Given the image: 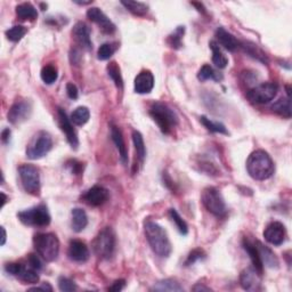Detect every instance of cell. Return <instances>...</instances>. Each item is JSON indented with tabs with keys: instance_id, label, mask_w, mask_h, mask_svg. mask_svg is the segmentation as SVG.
<instances>
[{
	"instance_id": "obj_1",
	"label": "cell",
	"mask_w": 292,
	"mask_h": 292,
	"mask_svg": "<svg viewBox=\"0 0 292 292\" xmlns=\"http://www.w3.org/2000/svg\"><path fill=\"white\" fill-rule=\"evenodd\" d=\"M144 232L154 254L162 258H168L173 251V247L166 229L155 221L146 220L144 223Z\"/></svg>"
},
{
	"instance_id": "obj_2",
	"label": "cell",
	"mask_w": 292,
	"mask_h": 292,
	"mask_svg": "<svg viewBox=\"0 0 292 292\" xmlns=\"http://www.w3.org/2000/svg\"><path fill=\"white\" fill-rule=\"evenodd\" d=\"M247 170L250 177L256 181H266L273 176L275 167L273 160L267 152L257 150L249 155Z\"/></svg>"
},
{
	"instance_id": "obj_3",
	"label": "cell",
	"mask_w": 292,
	"mask_h": 292,
	"mask_svg": "<svg viewBox=\"0 0 292 292\" xmlns=\"http://www.w3.org/2000/svg\"><path fill=\"white\" fill-rule=\"evenodd\" d=\"M33 245L38 255L48 263L56 260L60 254V241L53 233H38L33 237Z\"/></svg>"
},
{
	"instance_id": "obj_4",
	"label": "cell",
	"mask_w": 292,
	"mask_h": 292,
	"mask_svg": "<svg viewBox=\"0 0 292 292\" xmlns=\"http://www.w3.org/2000/svg\"><path fill=\"white\" fill-rule=\"evenodd\" d=\"M150 115L165 135H168L178 124V116L173 108L161 102H155L151 105Z\"/></svg>"
},
{
	"instance_id": "obj_5",
	"label": "cell",
	"mask_w": 292,
	"mask_h": 292,
	"mask_svg": "<svg viewBox=\"0 0 292 292\" xmlns=\"http://www.w3.org/2000/svg\"><path fill=\"white\" fill-rule=\"evenodd\" d=\"M93 250L100 259H110L115 251V234L111 227L102 229L93 241Z\"/></svg>"
},
{
	"instance_id": "obj_6",
	"label": "cell",
	"mask_w": 292,
	"mask_h": 292,
	"mask_svg": "<svg viewBox=\"0 0 292 292\" xmlns=\"http://www.w3.org/2000/svg\"><path fill=\"white\" fill-rule=\"evenodd\" d=\"M53 147V139L48 132L39 131L33 136L26 146V157L31 160H38L45 157Z\"/></svg>"
},
{
	"instance_id": "obj_7",
	"label": "cell",
	"mask_w": 292,
	"mask_h": 292,
	"mask_svg": "<svg viewBox=\"0 0 292 292\" xmlns=\"http://www.w3.org/2000/svg\"><path fill=\"white\" fill-rule=\"evenodd\" d=\"M17 217L21 220V223L26 225V226L45 227L50 224V215L47 207L44 204L18 212Z\"/></svg>"
},
{
	"instance_id": "obj_8",
	"label": "cell",
	"mask_w": 292,
	"mask_h": 292,
	"mask_svg": "<svg viewBox=\"0 0 292 292\" xmlns=\"http://www.w3.org/2000/svg\"><path fill=\"white\" fill-rule=\"evenodd\" d=\"M202 203L210 213L216 217H224L227 212L226 203L219 191L215 188H207L203 190L201 196Z\"/></svg>"
},
{
	"instance_id": "obj_9",
	"label": "cell",
	"mask_w": 292,
	"mask_h": 292,
	"mask_svg": "<svg viewBox=\"0 0 292 292\" xmlns=\"http://www.w3.org/2000/svg\"><path fill=\"white\" fill-rule=\"evenodd\" d=\"M18 174L21 177L23 189L31 195H39L41 190L40 173L36 166L22 165L18 168Z\"/></svg>"
},
{
	"instance_id": "obj_10",
	"label": "cell",
	"mask_w": 292,
	"mask_h": 292,
	"mask_svg": "<svg viewBox=\"0 0 292 292\" xmlns=\"http://www.w3.org/2000/svg\"><path fill=\"white\" fill-rule=\"evenodd\" d=\"M279 87L274 83H264L257 85L247 93L249 100L256 104H267L275 98Z\"/></svg>"
},
{
	"instance_id": "obj_11",
	"label": "cell",
	"mask_w": 292,
	"mask_h": 292,
	"mask_svg": "<svg viewBox=\"0 0 292 292\" xmlns=\"http://www.w3.org/2000/svg\"><path fill=\"white\" fill-rule=\"evenodd\" d=\"M31 113H32V105L30 100H16L9 108L7 118L10 123L18 124L28 120Z\"/></svg>"
},
{
	"instance_id": "obj_12",
	"label": "cell",
	"mask_w": 292,
	"mask_h": 292,
	"mask_svg": "<svg viewBox=\"0 0 292 292\" xmlns=\"http://www.w3.org/2000/svg\"><path fill=\"white\" fill-rule=\"evenodd\" d=\"M262 275L255 267H248L240 275V284L247 291H258L262 286Z\"/></svg>"
},
{
	"instance_id": "obj_13",
	"label": "cell",
	"mask_w": 292,
	"mask_h": 292,
	"mask_svg": "<svg viewBox=\"0 0 292 292\" xmlns=\"http://www.w3.org/2000/svg\"><path fill=\"white\" fill-rule=\"evenodd\" d=\"M58 113V124H60L61 130L64 132L66 136V139L70 145H71L72 149H78L79 146V139H78V135L75 128H73V124L71 119L68 118V115L64 112V110L62 108H58L57 111Z\"/></svg>"
},
{
	"instance_id": "obj_14",
	"label": "cell",
	"mask_w": 292,
	"mask_h": 292,
	"mask_svg": "<svg viewBox=\"0 0 292 292\" xmlns=\"http://www.w3.org/2000/svg\"><path fill=\"white\" fill-rule=\"evenodd\" d=\"M87 17L91 19L92 22L96 23L104 33L112 34L115 32L114 23L104 14L103 10L97 8V7H93V8H89L87 10Z\"/></svg>"
},
{
	"instance_id": "obj_15",
	"label": "cell",
	"mask_w": 292,
	"mask_h": 292,
	"mask_svg": "<svg viewBox=\"0 0 292 292\" xmlns=\"http://www.w3.org/2000/svg\"><path fill=\"white\" fill-rule=\"evenodd\" d=\"M264 237L268 243L273 245H281L287 237L286 227L280 221H273L268 224L264 231Z\"/></svg>"
},
{
	"instance_id": "obj_16",
	"label": "cell",
	"mask_w": 292,
	"mask_h": 292,
	"mask_svg": "<svg viewBox=\"0 0 292 292\" xmlns=\"http://www.w3.org/2000/svg\"><path fill=\"white\" fill-rule=\"evenodd\" d=\"M69 258L76 263H85L89 259V249L83 241L72 240L68 249Z\"/></svg>"
},
{
	"instance_id": "obj_17",
	"label": "cell",
	"mask_w": 292,
	"mask_h": 292,
	"mask_svg": "<svg viewBox=\"0 0 292 292\" xmlns=\"http://www.w3.org/2000/svg\"><path fill=\"white\" fill-rule=\"evenodd\" d=\"M108 196H110V194H108V191L106 189L102 188V186H94V188L88 190L85 193L84 200L89 205L99 207V205L104 204L108 200Z\"/></svg>"
},
{
	"instance_id": "obj_18",
	"label": "cell",
	"mask_w": 292,
	"mask_h": 292,
	"mask_svg": "<svg viewBox=\"0 0 292 292\" xmlns=\"http://www.w3.org/2000/svg\"><path fill=\"white\" fill-rule=\"evenodd\" d=\"M72 36L78 44H79V46H81L84 49L91 50L93 48V42L91 40V30H89L88 25L86 23L78 22L73 26Z\"/></svg>"
},
{
	"instance_id": "obj_19",
	"label": "cell",
	"mask_w": 292,
	"mask_h": 292,
	"mask_svg": "<svg viewBox=\"0 0 292 292\" xmlns=\"http://www.w3.org/2000/svg\"><path fill=\"white\" fill-rule=\"evenodd\" d=\"M154 87V77L151 71L144 70L135 78L134 88L137 94H149Z\"/></svg>"
},
{
	"instance_id": "obj_20",
	"label": "cell",
	"mask_w": 292,
	"mask_h": 292,
	"mask_svg": "<svg viewBox=\"0 0 292 292\" xmlns=\"http://www.w3.org/2000/svg\"><path fill=\"white\" fill-rule=\"evenodd\" d=\"M255 245L264 266H266L268 268H279L280 263H279L278 257L275 256L274 252L272 251L270 248L266 247V245H264L260 241H256Z\"/></svg>"
},
{
	"instance_id": "obj_21",
	"label": "cell",
	"mask_w": 292,
	"mask_h": 292,
	"mask_svg": "<svg viewBox=\"0 0 292 292\" xmlns=\"http://www.w3.org/2000/svg\"><path fill=\"white\" fill-rule=\"evenodd\" d=\"M111 137H112V141H113V143L115 144L116 149H118L119 151L120 159H121L123 165H126V163L128 162L127 146L126 144H124V139H123L121 130H120L119 127L114 126V124H111Z\"/></svg>"
},
{
	"instance_id": "obj_22",
	"label": "cell",
	"mask_w": 292,
	"mask_h": 292,
	"mask_svg": "<svg viewBox=\"0 0 292 292\" xmlns=\"http://www.w3.org/2000/svg\"><path fill=\"white\" fill-rule=\"evenodd\" d=\"M216 38L218 42L229 52H234L237 47H240V42L237 41V39L224 28H218L216 30Z\"/></svg>"
},
{
	"instance_id": "obj_23",
	"label": "cell",
	"mask_w": 292,
	"mask_h": 292,
	"mask_svg": "<svg viewBox=\"0 0 292 292\" xmlns=\"http://www.w3.org/2000/svg\"><path fill=\"white\" fill-rule=\"evenodd\" d=\"M72 215V228L77 233L83 232L88 225V217L85 210L75 208L71 212Z\"/></svg>"
},
{
	"instance_id": "obj_24",
	"label": "cell",
	"mask_w": 292,
	"mask_h": 292,
	"mask_svg": "<svg viewBox=\"0 0 292 292\" xmlns=\"http://www.w3.org/2000/svg\"><path fill=\"white\" fill-rule=\"evenodd\" d=\"M243 248L244 250L248 252L249 257H250L252 265H254V267L256 268L257 271L259 272L260 274H263V271H264V265L262 263V260H260V257L258 251H257V248L255 243H252L249 241L248 239H244L243 240Z\"/></svg>"
},
{
	"instance_id": "obj_25",
	"label": "cell",
	"mask_w": 292,
	"mask_h": 292,
	"mask_svg": "<svg viewBox=\"0 0 292 292\" xmlns=\"http://www.w3.org/2000/svg\"><path fill=\"white\" fill-rule=\"evenodd\" d=\"M16 15L19 19L23 21H33L38 17V11L32 3L30 2H23L16 6Z\"/></svg>"
},
{
	"instance_id": "obj_26",
	"label": "cell",
	"mask_w": 292,
	"mask_h": 292,
	"mask_svg": "<svg viewBox=\"0 0 292 292\" xmlns=\"http://www.w3.org/2000/svg\"><path fill=\"white\" fill-rule=\"evenodd\" d=\"M241 47H242V49L248 54L249 56L254 57L255 60L262 62V63H264V64L268 63V58L266 56V54H265L257 45L252 44V42H249V41H247V42L244 41V42H242V44H241Z\"/></svg>"
},
{
	"instance_id": "obj_27",
	"label": "cell",
	"mask_w": 292,
	"mask_h": 292,
	"mask_svg": "<svg viewBox=\"0 0 292 292\" xmlns=\"http://www.w3.org/2000/svg\"><path fill=\"white\" fill-rule=\"evenodd\" d=\"M210 49L212 52V62L218 69H225L228 64L227 57L224 55V53L221 52L219 45L216 41H210Z\"/></svg>"
},
{
	"instance_id": "obj_28",
	"label": "cell",
	"mask_w": 292,
	"mask_h": 292,
	"mask_svg": "<svg viewBox=\"0 0 292 292\" xmlns=\"http://www.w3.org/2000/svg\"><path fill=\"white\" fill-rule=\"evenodd\" d=\"M152 290L161 291V292L163 291L181 292V291H184V288L173 279H166V280H162V281H159L158 283H155L154 287L152 288Z\"/></svg>"
},
{
	"instance_id": "obj_29",
	"label": "cell",
	"mask_w": 292,
	"mask_h": 292,
	"mask_svg": "<svg viewBox=\"0 0 292 292\" xmlns=\"http://www.w3.org/2000/svg\"><path fill=\"white\" fill-rule=\"evenodd\" d=\"M132 142H134V146H135L136 154H137L138 160L139 162H141V165H143L146 158V146H145V143H144V138L141 132L137 130L132 132Z\"/></svg>"
},
{
	"instance_id": "obj_30",
	"label": "cell",
	"mask_w": 292,
	"mask_h": 292,
	"mask_svg": "<svg viewBox=\"0 0 292 292\" xmlns=\"http://www.w3.org/2000/svg\"><path fill=\"white\" fill-rule=\"evenodd\" d=\"M272 111L278 113L279 115L283 116V118L290 119L291 118V103H290V97L287 98H281L272 105Z\"/></svg>"
},
{
	"instance_id": "obj_31",
	"label": "cell",
	"mask_w": 292,
	"mask_h": 292,
	"mask_svg": "<svg viewBox=\"0 0 292 292\" xmlns=\"http://www.w3.org/2000/svg\"><path fill=\"white\" fill-rule=\"evenodd\" d=\"M16 278L29 284H37L39 282V275L37 271L31 268L30 266L26 267L24 265H21V268H19Z\"/></svg>"
},
{
	"instance_id": "obj_32",
	"label": "cell",
	"mask_w": 292,
	"mask_h": 292,
	"mask_svg": "<svg viewBox=\"0 0 292 292\" xmlns=\"http://www.w3.org/2000/svg\"><path fill=\"white\" fill-rule=\"evenodd\" d=\"M121 5L124 6V8L127 10H129L134 15H137V16H144L149 11V6L144 2L132 1V0H122Z\"/></svg>"
},
{
	"instance_id": "obj_33",
	"label": "cell",
	"mask_w": 292,
	"mask_h": 292,
	"mask_svg": "<svg viewBox=\"0 0 292 292\" xmlns=\"http://www.w3.org/2000/svg\"><path fill=\"white\" fill-rule=\"evenodd\" d=\"M89 118H91V112L86 106L77 107L71 114V121L76 126H84L89 121Z\"/></svg>"
},
{
	"instance_id": "obj_34",
	"label": "cell",
	"mask_w": 292,
	"mask_h": 292,
	"mask_svg": "<svg viewBox=\"0 0 292 292\" xmlns=\"http://www.w3.org/2000/svg\"><path fill=\"white\" fill-rule=\"evenodd\" d=\"M201 123L207 128L209 131L211 132H217V134H223V135H228V130L225 127V124L218 121H213V120L208 119L207 116L202 115L200 118Z\"/></svg>"
},
{
	"instance_id": "obj_35",
	"label": "cell",
	"mask_w": 292,
	"mask_h": 292,
	"mask_svg": "<svg viewBox=\"0 0 292 292\" xmlns=\"http://www.w3.org/2000/svg\"><path fill=\"white\" fill-rule=\"evenodd\" d=\"M197 79L201 81H205V80H215V81H219L223 79V76L217 73L215 70H213L211 66L205 64L202 66L200 69V71L197 73Z\"/></svg>"
},
{
	"instance_id": "obj_36",
	"label": "cell",
	"mask_w": 292,
	"mask_h": 292,
	"mask_svg": "<svg viewBox=\"0 0 292 292\" xmlns=\"http://www.w3.org/2000/svg\"><path fill=\"white\" fill-rule=\"evenodd\" d=\"M107 75L111 78L116 87L119 89L123 88V79L121 76V71H120V68L115 62H112V63L107 65Z\"/></svg>"
},
{
	"instance_id": "obj_37",
	"label": "cell",
	"mask_w": 292,
	"mask_h": 292,
	"mask_svg": "<svg viewBox=\"0 0 292 292\" xmlns=\"http://www.w3.org/2000/svg\"><path fill=\"white\" fill-rule=\"evenodd\" d=\"M118 49V44L115 42H106V44H103L98 48V52H97V57L100 61H106L110 58Z\"/></svg>"
},
{
	"instance_id": "obj_38",
	"label": "cell",
	"mask_w": 292,
	"mask_h": 292,
	"mask_svg": "<svg viewBox=\"0 0 292 292\" xmlns=\"http://www.w3.org/2000/svg\"><path fill=\"white\" fill-rule=\"evenodd\" d=\"M169 216L171 218V220L174 221L175 225H176L177 229L181 233L182 235H186L189 233V226L186 224V221L183 219L181 215L176 211V209H170L169 210Z\"/></svg>"
},
{
	"instance_id": "obj_39",
	"label": "cell",
	"mask_w": 292,
	"mask_h": 292,
	"mask_svg": "<svg viewBox=\"0 0 292 292\" xmlns=\"http://www.w3.org/2000/svg\"><path fill=\"white\" fill-rule=\"evenodd\" d=\"M40 77H41V80L44 81L45 84L52 85L57 80V77H58L57 70L55 66L53 65H46L41 70Z\"/></svg>"
},
{
	"instance_id": "obj_40",
	"label": "cell",
	"mask_w": 292,
	"mask_h": 292,
	"mask_svg": "<svg viewBox=\"0 0 292 292\" xmlns=\"http://www.w3.org/2000/svg\"><path fill=\"white\" fill-rule=\"evenodd\" d=\"M28 32V29L23 25H15L13 28L6 31V37L8 40L13 42H17L25 36V33Z\"/></svg>"
},
{
	"instance_id": "obj_41",
	"label": "cell",
	"mask_w": 292,
	"mask_h": 292,
	"mask_svg": "<svg viewBox=\"0 0 292 292\" xmlns=\"http://www.w3.org/2000/svg\"><path fill=\"white\" fill-rule=\"evenodd\" d=\"M185 33L184 26H178V28L174 31L173 33L168 37V44L171 48L178 49L182 47V39Z\"/></svg>"
},
{
	"instance_id": "obj_42",
	"label": "cell",
	"mask_w": 292,
	"mask_h": 292,
	"mask_svg": "<svg viewBox=\"0 0 292 292\" xmlns=\"http://www.w3.org/2000/svg\"><path fill=\"white\" fill-rule=\"evenodd\" d=\"M58 288H60L61 291L63 292H72L77 290L76 283L68 278H64V276H61L58 279Z\"/></svg>"
},
{
	"instance_id": "obj_43",
	"label": "cell",
	"mask_w": 292,
	"mask_h": 292,
	"mask_svg": "<svg viewBox=\"0 0 292 292\" xmlns=\"http://www.w3.org/2000/svg\"><path fill=\"white\" fill-rule=\"evenodd\" d=\"M204 256L205 255H204L203 250H201V249H195V250H193L189 255L188 259H186V262H185V266H191V265L195 264L197 260L204 258Z\"/></svg>"
},
{
	"instance_id": "obj_44",
	"label": "cell",
	"mask_w": 292,
	"mask_h": 292,
	"mask_svg": "<svg viewBox=\"0 0 292 292\" xmlns=\"http://www.w3.org/2000/svg\"><path fill=\"white\" fill-rule=\"evenodd\" d=\"M28 264L31 268H33V270L36 271H40L42 270V263L40 258L37 255H33L31 254L28 256Z\"/></svg>"
},
{
	"instance_id": "obj_45",
	"label": "cell",
	"mask_w": 292,
	"mask_h": 292,
	"mask_svg": "<svg viewBox=\"0 0 292 292\" xmlns=\"http://www.w3.org/2000/svg\"><path fill=\"white\" fill-rule=\"evenodd\" d=\"M66 165H68V167H69L70 169H71V173H72V174H75V175L80 174L81 171H83V169H84L83 163H81V162H78V161H76V160L69 161L68 163H66Z\"/></svg>"
},
{
	"instance_id": "obj_46",
	"label": "cell",
	"mask_w": 292,
	"mask_h": 292,
	"mask_svg": "<svg viewBox=\"0 0 292 292\" xmlns=\"http://www.w3.org/2000/svg\"><path fill=\"white\" fill-rule=\"evenodd\" d=\"M66 94L71 99H77L78 96H79V92H78V88L75 84H68L66 85Z\"/></svg>"
},
{
	"instance_id": "obj_47",
	"label": "cell",
	"mask_w": 292,
	"mask_h": 292,
	"mask_svg": "<svg viewBox=\"0 0 292 292\" xmlns=\"http://www.w3.org/2000/svg\"><path fill=\"white\" fill-rule=\"evenodd\" d=\"M124 287H126V281H124V280H116V281L108 288V291L118 292L123 290Z\"/></svg>"
},
{
	"instance_id": "obj_48",
	"label": "cell",
	"mask_w": 292,
	"mask_h": 292,
	"mask_svg": "<svg viewBox=\"0 0 292 292\" xmlns=\"http://www.w3.org/2000/svg\"><path fill=\"white\" fill-rule=\"evenodd\" d=\"M10 135H11V131L9 128H6V129H3L1 132V141L3 144H8L10 141Z\"/></svg>"
},
{
	"instance_id": "obj_49",
	"label": "cell",
	"mask_w": 292,
	"mask_h": 292,
	"mask_svg": "<svg viewBox=\"0 0 292 292\" xmlns=\"http://www.w3.org/2000/svg\"><path fill=\"white\" fill-rule=\"evenodd\" d=\"M30 291H53V287L49 283H44L41 287L31 288Z\"/></svg>"
},
{
	"instance_id": "obj_50",
	"label": "cell",
	"mask_w": 292,
	"mask_h": 292,
	"mask_svg": "<svg viewBox=\"0 0 292 292\" xmlns=\"http://www.w3.org/2000/svg\"><path fill=\"white\" fill-rule=\"evenodd\" d=\"M193 291H211V289L208 287L201 286V284H196V286L193 288Z\"/></svg>"
},
{
	"instance_id": "obj_51",
	"label": "cell",
	"mask_w": 292,
	"mask_h": 292,
	"mask_svg": "<svg viewBox=\"0 0 292 292\" xmlns=\"http://www.w3.org/2000/svg\"><path fill=\"white\" fill-rule=\"evenodd\" d=\"M192 5L193 6H196L198 11H202V13H205V9H204V7H203V5H202V3H200V2H192Z\"/></svg>"
},
{
	"instance_id": "obj_52",
	"label": "cell",
	"mask_w": 292,
	"mask_h": 292,
	"mask_svg": "<svg viewBox=\"0 0 292 292\" xmlns=\"http://www.w3.org/2000/svg\"><path fill=\"white\" fill-rule=\"evenodd\" d=\"M1 232H2V240H1V245L6 243V229L5 227H1Z\"/></svg>"
},
{
	"instance_id": "obj_53",
	"label": "cell",
	"mask_w": 292,
	"mask_h": 292,
	"mask_svg": "<svg viewBox=\"0 0 292 292\" xmlns=\"http://www.w3.org/2000/svg\"><path fill=\"white\" fill-rule=\"evenodd\" d=\"M75 2L78 3V5H81V6L89 5V3H92V1H77V0H75Z\"/></svg>"
},
{
	"instance_id": "obj_54",
	"label": "cell",
	"mask_w": 292,
	"mask_h": 292,
	"mask_svg": "<svg viewBox=\"0 0 292 292\" xmlns=\"http://www.w3.org/2000/svg\"><path fill=\"white\" fill-rule=\"evenodd\" d=\"M1 196H2V203H1V208L3 207V205H5V203H6V201H7V196L5 195V194L3 193H1Z\"/></svg>"
}]
</instances>
